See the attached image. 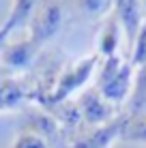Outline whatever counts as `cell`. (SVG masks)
<instances>
[{"label":"cell","mask_w":146,"mask_h":148,"mask_svg":"<svg viewBox=\"0 0 146 148\" xmlns=\"http://www.w3.org/2000/svg\"><path fill=\"white\" fill-rule=\"evenodd\" d=\"M11 148H49V142L45 140L43 135H39L37 131L24 127V129L17 133V137L13 140Z\"/></svg>","instance_id":"obj_14"},{"label":"cell","mask_w":146,"mask_h":148,"mask_svg":"<svg viewBox=\"0 0 146 148\" xmlns=\"http://www.w3.org/2000/svg\"><path fill=\"white\" fill-rule=\"evenodd\" d=\"M123 39V30H120L118 19L114 17V13H110L105 17V22L101 24V30H99V41H97V47L101 58H108V56H116L118 54V45Z\"/></svg>","instance_id":"obj_8"},{"label":"cell","mask_w":146,"mask_h":148,"mask_svg":"<svg viewBox=\"0 0 146 148\" xmlns=\"http://www.w3.org/2000/svg\"><path fill=\"white\" fill-rule=\"evenodd\" d=\"M39 54V47L28 37L22 41H7L0 45V64L7 69H24Z\"/></svg>","instance_id":"obj_7"},{"label":"cell","mask_w":146,"mask_h":148,"mask_svg":"<svg viewBox=\"0 0 146 148\" xmlns=\"http://www.w3.org/2000/svg\"><path fill=\"white\" fill-rule=\"evenodd\" d=\"M133 77H135V67L125 56L118 54L108 56V58H101V62H99L95 88L101 92L105 101L120 108V105H127L129 97H131Z\"/></svg>","instance_id":"obj_1"},{"label":"cell","mask_w":146,"mask_h":148,"mask_svg":"<svg viewBox=\"0 0 146 148\" xmlns=\"http://www.w3.org/2000/svg\"><path fill=\"white\" fill-rule=\"evenodd\" d=\"M39 0H13L11 2V11H9L7 19L0 28L4 32L11 34L13 30H19V28H28V22L32 17L34 9H37Z\"/></svg>","instance_id":"obj_9"},{"label":"cell","mask_w":146,"mask_h":148,"mask_svg":"<svg viewBox=\"0 0 146 148\" xmlns=\"http://www.w3.org/2000/svg\"><path fill=\"white\" fill-rule=\"evenodd\" d=\"M112 13H114V17L118 19L120 30H123V39H125V43H127V52H125V58H127L129 52H131V47H133V43H135L138 32L146 24L144 9H142V4H140V0H114Z\"/></svg>","instance_id":"obj_5"},{"label":"cell","mask_w":146,"mask_h":148,"mask_svg":"<svg viewBox=\"0 0 146 148\" xmlns=\"http://www.w3.org/2000/svg\"><path fill=\"white\" fill-rule=\"evenodd\" d=\"M64 0H39L32 17L28 22V39L39 49L47 45L49 39L58 34V30L64 24Z\"/></svg>","instance_id":"obj_2"},{"label":"cell","mask_w":146,"mask_h":148,"mask_svg":"<svg viewBox=\"0 0 146 148\" xmlns=\"http://www.w3.org/2000/svg\"><path fill=\"white\" fill-rule=\"evenodd\" d=\"M71 4L77 9L80 13L84 15H90V17H101L105 13H112V7H114V0H71Z\"/></svg>","instance_id":"obj_13"},{"label":"cell","mask_w":146,"mask_h":148,"mask_svg":"<svg viewBox=\"0 0 146 148\" xmlns=\"http://www.w3.org/2000/svg\"><path fill=\"white\" fill-rule=\"evenodd\" d=\"M99 62V56H90V58L82 60V62H75L71 69H62L58 73V82L54 84V92H52V101L54 103H62L67 101V97L73 90L82 88V84L90 77V73L95 71Z\"/></svg>","instance_id":"obj_6"},{"label":"cell","mask_w":146,"mask_h":148,"mask_svg":"<svg viewBox=\"0 0 146 148\" xmlns=\"http://www.w3.org/2000/svg\"><path fill=\"white\" fill-rule=\"evenodd\" d=\"M125 122H127V112H120L114 120L105 125L88 127L86 131L77 129L75 133H71V137L67 140L69 144L64 148H112L114 142L123 135Z\"/></svg>","instance_id":"obj_3"},{"label":"cell","mask_w":146,"mask_h":148,"mask_svg":"<svg viewBox=\"0 0 146 148\" xmlns=\"http://www.w3.org/2000/svg\"><path fill=\"white\" fill-rule=\"evenodd\" d=\"M77 108L82 116V127H99L114 120L120 114L116 105L105 101L97 88H84L77 97Z\"/></svg>","instance_id":"obj_4"},{"label":"cell","mask_w":146,"mask_h":148,"mask_svg":"<svg viewBox=\"0 0 146 148\" xmlns=\"http://www.w3.org/2000/svg\"><path fill=\"white\" fill-rule=\"evenodd\" d=\"M125 112H146V64L135 69L133 77V90L127 101Z\"/></svg>","instance_id":"obj_12"},{"label":"cell","mask_w":146,"mask_h":148,"mask_svg":"<svg viewBox=\"0 0 146 148\" xmlns=\"http://www.w3.org/2000/svg\"><path fill=\"white\" fill-rule=\"evenodd\" d=\"M140 4H142V9H144V17H146V0H140Z\"/></svg>","instance_id":"obj_16"},{"label":"cell","mask_w":146,"mask_h":148,"mask_svg":"<svg viewBox=\"0 0 146 148\" xmlns=\"http://www.w3.org/2000/svg\"><path fill=\"white\" fill-rule=\"evenodd\" d=\"M26 95H28L26 86L19 79L7 75V71L0 67V110H13Z\"/></svg>","instance_id":"obj_10"},{"label":"cell","mask_w":146,"mask_h":148,"mask_svg":"<svg viewBox=\"0 0 146 148\" xmlns=\"http://www.w3.org/2000/svg\"><path fill=\"white\" fill-rule=\"evenodd\" d=\"M127 60L133 64L135 69L146 64V24L138 32V37H135V43H133L131 52H129V56H127Z\"/></svg>","instance_id":"obj_15"},{"label":"cell","mask_w":146,"mask_h":148,"mask_svg":"<svg viewBox=\"0 0 146 148\" xmlns=\"http://www.w3.org/2000/svg\"><path fill=\"white\" fill-rule=\"evenodd\" d=\"M120 142L146 146V112H127V122H125Z\"/></svg>","instance_id":"obj_11"}]
</instances>
